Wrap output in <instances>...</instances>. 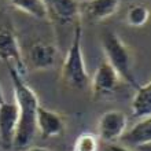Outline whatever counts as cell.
<instances>
[{"label": "cell", "instance_id": "1", "mask_svg": "<svg viewBox=\"0 0 151 151\" xmlns=\"http://www.w3.org/2000/svg\"><path fill=\"white\" fill-rule=\"evenodd\" d=\"M10 77L14 88V103L18 107V129L12 148L21 151L29 147L37 135L36 114L40 102L36 92L30 85H28L22 76L10 70Z\"/></svg>", "mask_w": 151, "mask_h": 151}, {"label": "cell", "instance_id": "2", "mask_svg": "<svg viewBox=\"0 0 151 151\" xmlns=\"http://www.w3.org/2000/svg\"><path fill=\"white\" fill-rule=\"evenodd\" d=\"M62 80L73 89L83 91L89 85V76L87 72L83 54V28L81 24H76L70 45L62 63Z\"/></svg>", "mask_w": 151, "mask_h": 151}, {"label": "cell", "instance_id": "3", "mask_svg": "<svg viewBox=\"0 0 151 151\" xmlns=\"http://www.w3.org/2000/svg\"><path fill=\"white\" fill-rule=\"evenodd\" d=\"M102 48L106 58L104 60L117 72L121 81L137 87L139 83L133 73V58L125 41L115 32H106L102 37Z\"/></svg>", "mask_w": 151, "mask_h": 151}, {"label": "cell", "instance_id": "4", "mask_svg": "<svg viewBox=\"0 0 151 151\" xmlns=\"http://www.w3.org/2000/svg\"><path fill=\"white\" fill-rule=\"evenodd\" d=\"M0 60L22 77L28 72L17 33L10 25L0 26Z\"/></svg>", "mask_w": 151, "mask_h": 151}, {"label": "cell", "instance_id": "5", "mask_svg": "<svg viewBox=\"0 0 151 151\" xmlns=\"http://www.w3.org/2000/svg\"><path fill=\"white\" fill-rule=\"evenodd\" d=\"M58 58L56 45L47 40H36L29 45L24 55L26 69L32 70H48L55 66Z\"/></svg>", "mask_w": 151, "mask_h": 151}, {"label": "cell", "instance_id": "6", "mask_svg": "<svg viewBox=\"0 0 151 151\" xmlns=\"http://www.w3.org/2000/svg\"><path fill=\"white\" fill-rule=\"evenodd\" d=\"M128 129V115L121 110H109L100 115L96 136L102 142L111 144L121 139Z\"/></svg>", "mask_w": 151, "mask_h": 151}, {"label": "cell", "instance_id": "7", "mask_svg": "<svg viewBox=\"0 0 151 151\" xmlns=\"http://www.w3.org/2000/svg\"><path fill=\"white\" fill-rule=\"evenodd\" d=\"M119 83H121V78L117 74V72L106 60H103L99 65V68L96 69L92 80H89V87H91V91H92V96L95 99L110 98L117 91Z\"/></svg>", "mask_w": 151, "mask_h": 151}, {"label": "cell", "instance_id": "8", "mask_svg": "<svg viewBox=\"0 0 151 151\" xmlns=\"http://www.w3.org/2000/svg\"><path fill=\"white\" fill-rule=\"evenodd\" d=\"M48 21L60 25L80 22V0H44Z\"/></svg>", "mask_w": 151, "mask_h": 151}, {"label": "cell", "instance_id": "9", "mask_svg": "<svg viewBox=\"0 0 151 151\" xmlns=\"http://www.w3.org/2000/svg\"><path fill=\"white\" fill-rule=\"evenodd\" d=\"M18 129V107L17 104L4 102L0 106V146L11 150Z\"/></svg>", "mask_w": 151, "mask_h": 151}, {"label": "cell", "instance_id": "10", "mask_svg": "<svg viewBox=\"0 0 151 151\" xmlns=\"http://www.w3.org/2000/svg\"><path fill=\"white\" fill-rule=\"evenodd\" d=\"M119 0H83L80 1V18L89 22H102L118 11Z\"/></svg>", "mask_w": 151, "mask_h": 151}, {"label": "cell", "instance_id": "11", "mask_svg": "<svg viewBox=\"0 0 151 151\" xmlns=\"http://www.w3.org/2000/svg\"><path fill=\"white\" fill-rule=\"evenodd\" d=\"M36 129L44 139L56 137L65 132L66 122L59 113L40 104L36 114Z\"/></svg>", "mask_w": 151, "mask_h": 151}, {"label": "cell", "instance_id": "12", "mask_svg": "<svg viewBox=\"0 0 151 151\" xmlns=\"http://www.w3.org/2000/svg\"><path fill=\"white\" fill-rule=\"evenodd\" d=\"M119 142H122L125 147H143L151 143V117L143 119H137V122L127 129L125 133L121 136Z\"/></svg>", "mask_w": 151, "mask_h": 151}, {"label": "cell", "instance_id": "13", "mask_svg": "<svg viewBox=\"0 0 151 151\" xmlns=\"http://www.w3.org/2000/svg\"><path fill=\"white\" fill-rule=\"evenodd\" d=\"M132 115L137 119L148 118L151 115V81L139 84L131 103Z\"/></svg>", "mask_w": 151, "mask_h": 151}, {"label": "cell", "instance_id": "14", "mask_svg": "<svg viewBox=\"0 0 151 151\" xmlns=\"http://www.w3.org/2000/svg\"><path fill=\"white\" fill-rule=\"evenodd\" d=\"M14 8L40 21H48V12L44 0H8Z\"/></svg>", "mask_w": 151, "mask_h": 151}, {"label": "cell", "instance_id": "15", "mask_svg": "<svg viewBox=\"0 0 151 151\" xmlns=\"http://www.w3.org/2000/svg\"><path fill=\"white\" fill-rule=\"evenodd\" d=\"M150 18V10L144 3L131 4L125 14V22L131 28H142Z\"/></svg>", "mask_w": 151, "mask_h": 151}, {"label": "cell", "instance_id": "16", "mask_svg": "<svg viewBox=\"0 0 151 151\" xmlns=\"http://www.w3.org/2000/svg\"><path fill=\"white\" fill-rule=\"evenodd\" d=\"M99 142L98 136L92 132H83L76 139L73 144V151H99Z\"/></svg>", "mask_w": 151, "mask_h": 151}, {"label": "cell", "instance_id": "17", "mask_svg": "<svg viewBox=\"0 0 151 151\" xmlns=\"http://www.w3.org/2000/svg\"><path fill=\"white\" fill-rule=\"evenodd\" d=\"M104 151H133L131 150L129 147H125L122 144H115V143H111V144H107Z\"/></svg>", "mask_w": 151, "mask_h": 151}, {"label": "cell", "instance_id": "18", "mask_svg": "<svg viewBox=\"0 0 151 151\" xmlns=\"http://www.w3.org/2000/svg\"><path fill=\"white\" fill-rule=\"evenodd\" d=\"M21 151H51V150H48L47 147H40V146H29V147L24 148Z\"/></svg>", "mask_w": 151, "mask_h": 151}, {"label": "cell", "instance_id": "19", "mask_svg": "<svg viewBox=\"0 0 151 151\" xmlns=\"http://www.w3.org/2000/svg\"><path fill=\"white\" fill-rule=\"evenodd\" d=\"M6 102V99H4V93H3V85H1V80H0V106Z\"/></svg>", "mask_w": 151, "mask_h": 151}]
</instances>
